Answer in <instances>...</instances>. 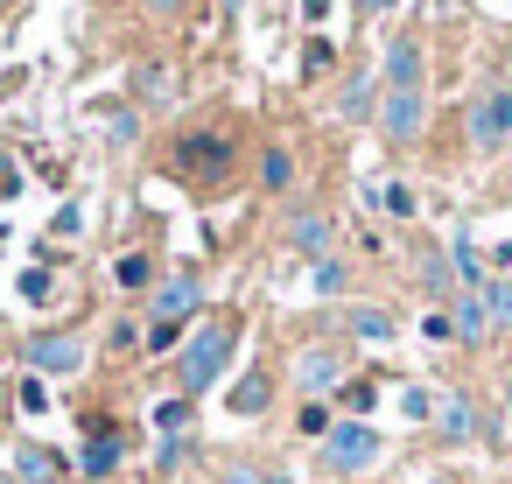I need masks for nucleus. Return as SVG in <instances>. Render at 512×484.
<instances>
[{"mask_svg":"<svg viewBox=\"0 0 512 484\" xmlns=\"http://www.w3.org/2000/svg\"><path fill=\"white\" fill-rule=\"evenodd\" d=\"M232 344H239V323H232V316L204 323V330L190 337V351L176 358V379H183V393H204V386H218V372L232 365Z\"/></svg>","mask_w":512,"mask_h":484,"instance_id":"1","label":"nucleus"},{"mask_svg":"<svg viewBox=\"0 0 512 484\" xmlns=\"http://www.w3.org/2000/svg\"><path fill=\"white\" fill-rule=\"evenodd\" d=\"M379 456H386V435L365 428V421H337V428L323 435V463H330V470H372Z\"/></svg>","mask_w":512,"mask_h":484,"instance_id":"2","label":"nucleus"},{"mask_svg":"<svg viewBox=\"0 0 512 484\" xmlns=\"http://www.w3.org/2000/svg\"><path fill=\"white\" fill-rule=\"evenodd\" d=\"M512 141V85H484L470 99V148H505Z\"/></svg>","mask_w":512,"mask_h":484,"instance_id":"3","label":"nucleus"},{"mask_svg":"<svg viewBox=\"0 0 512 484\" xmlns=\"http://www.w3.org/2000/svg\"><path fill=\"white\" fill-rule=\"evenodd\" d=\"M421 120H428L421 92H386V99H379V134H386L393 148H407V141L421 134Z\"/></svg>","mask_w":512,"mask_h":484,"instance_id":"4","label":"nucleus"},{"mask_svg":"<svg viewBox=\"0 0 512 484\" xmlns=\"http://www.w3.org/2000/svg\"><path fill=\"white\" fill-rule=\"evenodd\" d=\"M29 365H36V372H78V365H85V344H78L71 330H57V337L43 330V337H29Z\"/></svg>","mask_w":512,"mask_h":484,"instance_id":"5","label":"nucleus"},{"mask_svg":"<svg viewBox=\"0 0 512 484\" xmlns=\"http://www.w3.org/2000/svg\"><path fill=\"white\" fill-rule=\"evenodd\" d=\"M204 302V288H197V274H169L162 288H155V323H183L190 309Z\"/></svg>","mask_w":512,"mask_h":484,"instance_id":"6","label":"nucleus"},{"mask_svg":"<svg viewBox=\"0 0 512 484\" xmlns=\"http://www.w3.org/2000/svg\"><path fill=\"white\" fill-rule=\"evenodd\" d=\"M295 379H302V393H330V386H344V358L316 344V351L295 358Z\"/></svg>","mask_w":512,"mask_h":484,"instance_id":"7","label":"nucleus"},{"mask_svg":"<svg viewBox=\"0 0 512 484\" xmlns=\"http://www.w3.org/2000/svg\"><path fill=\"white\" fill-rule=\"evenodd\" d=\"M386 92H421V50H414V36H393V50H386Z\"/></svg>","mask_w":512,"mask_h":484,"instance_id":"8","label":"nucleus"},{"mask_svg":"<svg viewBox=\"0 0 512 484\" xmlns=\"http://www.w3.org/2000/svg\"><path fill=\"white\" fill-rule=\"evenodd\" d=\"M176 162H183V169H190V176H218V169H225V162H232V148H225V134H190V141H183V155H176Z\"/></svg>","mask_w":512,"mask_h":484,"instance_id":"9","label":"nucleus"},{"mask_svg":"<svg viewBox=\"0 0 512 484\" xmlns=\"http://www.w3.org/2000/svg\"><path fill=\"white\" fill-rule=\"evenodd\" d=\"M435 435H442V442H470V435H477V407H470L463 393H442V400H435Z\"/></svg>","mask_w":512,"mask_h":484,"instance_id":"10","label":"nucleus"},{"mask_svg":"<svg viewBox=\"0 0 512 484\" xmlns=\"http://www.w3.org/2000/svg\"><path fill=\"white\" fill-rule=\"evenodd\" d=\"M449 337H463V344H484V337H491V316H484V295H477V288H463V295H456Z\"/></svg>","mask_w":512,"mask_h":484,"instance_id":"11","label":"nucleus"},{"mask_svg":"<svg viewBox=\"0 0 512 484\" xmlns=\"http://www.w3.org/2000/svg\"><path fill=\"white\" fill-rule=\"evenodd\" d=\"M288 239H295L309 260H323V253H330V218H323V211H295V218H288Z\"/></svg>","mask_w":512,"mask_h":484,"instance_id":"12","label":"nucleus"},{"mask_svg":"<svg viewBox=\"0 0 512 484\" xmlns=\"http://www.w3.org/2000/svg\"><path fill=\"white\" fill-rule=\"evenodd\" d=\"M15 470H22V484H50V477L64 470V456H57V449H43V442H22Z\"/></svg>","mask_w":512,"mask_h":484,"instance_id":"13","label":"nucleus"},{"mask_svg":"<svg viewBox=\"0 0 512 484\" xmlns=\"http://www.w3.org/2000/svg\"><path fill=\"white\" fill-rule=\"evenodd\" d=\"M449 267H456V281H463V288H484V253L470 246V232H456V239H449Z\"/></svg>","mask_w":512,"mask_h":484,"instance_id":"14","label":"nucleus"},{"mask_svg":"<svg viewBox=\"0 0 512 484\" xmlns=\"http://www.w3.org/2000/svg\"><path fill=\"white\" fill-rule=\"evenodd\" d=\"M372 113H379V85L358 71V78L344 85V120H372Z\"/></svg>","mask_w":512,"mask_h":484,"instance_id":"15","label":"nucleus"},{"mask_svg":"<svg viewBox=\"0 0 512 484\" xmlns=\"http://www.w3.org/2000/svg\"><path fill=\"white\" fill-rule=\"evenodd\" d=\"M120 463V435L113 428H92V449H85V477H106Z\"/></svg>","mask_w":512,"mask_h":484,"instance_id":"16","label":"nucleus"},{"mask_svg":"<svg viewBox=\"0 0 512 484\" xmlns=\"http://www.w3.org/2000/svg\"><path fill=\"white\" fill-rule=\"evenodd\" d=\"M267 393H274V386H267V372H246V379L232 386V414H260V407H267Z\"/></svg>","mask_w":512,"mask_h":484,"instance_id":"17","label":"nucleus"},{"mask_svg":"<svg viewBox=\"0 0 512 484\" xmlns=\"http://www.w3.org/2000/svg\"><path fill=\"white\" fill-rule=\"evenodd\" d=\"M477 295H484V316H491V330H512V281H484Z\"/></svg>","mask_w":512,"mask_h":484,"instance_id":"18","label":"nucleus"},{"mask_svg":"<svg viewBox=\"0 0 512 484\" xmlns=\"http://www.w3.org/2000/svg\"><path fill=\"white\" fill-rule=\"evenodd\" d=\"M351 330H358L365 344H386V337H393V316H386V309H351Z\"/></svg>","mask_w":512,"mask_h":484,"instance_id":"19","label":"nucleus"},{"mask_svg":"<svg viewBox=\"0 0 512 484\" xmlns=\"http://www.w3.org/2000/svg\"><path fill=\"white\" fill-rule=\"evenodd\" d=\"M379 204H386V218H414V211H421V197H414L407 183H379Z\"/></svg>","mask_w":512,"mask_h":484,"instance_id":"20","label":"nucleus"},{"mask_svg":"<svg viewBox=\"0 0 512 484\" xmlns=\"http://www.w3.org/2000/svg\"><path fill=\"white\" fill-rule=\"evenodd\" d=\"M260 176H267V190H288V176H295L288 148H267V155H260Z\"/></svg>","mask_w":512,"mask_h":484,"instance_id":"21","label":"nucleus"},{"mask_svg":"<svg viewBox=\"0 0 512 484\" xmlns=\"http://www.w3.org/2000/svg\"><path fill=\"white\" fill-rule=\"evenodd\" d=\"M113 274H120V288H148V281H155V267H148V253H127V260H120Z\"/></svg>","mask_w":512,"mask_h":484,"instance_id":"22","label":"nucleus"},{"mask_svg":"<svg viewBox=\"0 0 512 484\" xmlns=\"http://www.w3.org/2000/svg\"><path fill=\"white\" fill-rule=\"evenodd\" d=\"M400 414H407V421H435V393H428V386H407V393H400Z\"/></svg>","mask_w":512,"mask_h":484,"instance_id":"23","label":"nucleus"},{"mask_svg":"<svg viewBox=\"0 0 512 484\" xmlns=\"http://www.w3.org/2000/svg\"><path fill=\"white\" fill-rule=\"evenodd\" d=\"M337 400H344L351 414H365V407L379 400V386H372V379H351V386H337Z\"/></svg>","mask_w":512,"mask_h":484,"instance_id":"24","label":"nucleus"},{"mask_svg":"<svg viewBox=\"0 0 512 484\" xmlns=\"http://www.w3.org/2000/svg\"><path fill=\"white\" fill-rule=\"evenodd\" d=\"M183 421H190V400H162V407H155V428H162V435H183Z\"/></svg>","mask_w":512,"mask_h":484,"instance_id":"25","label":"nucleus"},{"mask_svg":"<svg viewBox=\"0 0 512 484\" xmlns=\"http://www.w3.org/2000/svg\"><path fill=\"white\" fill-rule=\"evenodd\" d=\"M295 428H302V435H330V428H337V421H330V407H323V400H309V407H302V421H295Z\"/></svg>","mask_w":512,"mask_h":484,"instance_id":"26","label":"nucleus"},{"mask_svg":"<svg viewBox=\"0 0 512 484\" xmlns=\"http://www.w3.org/2000/svg\"><path fill=\"white\" fill-rule=\"evenodd\" d=\"M316 288H323V295H337V288H344V260H330V253H323V260H316Z\"/></svg>","mask_w":512,"mask_h":484,"instance_id":"27","label":"nucleus"},{"mask_svg":"<svg viewBox=\"0 0 512 484\" xmlns=\"http://www.w3.org/2000/svg\"><path fill=\"white\" fill-rule=\"evenodd\" d=\"M22 295H29V302H50V274L29 267V274H22Z\"/></svg>","mask_w":512,"mask_h":484,"instance_id":"28","label":"nucleus"},{"mask_svg":"<svg viewBox=\"0 0 512 484\" xmlns=\"http://www.w3.org/2000/svg\"><path fill=\"white\" fill-rule=\"evenodd\" d=\"M50 407V393H43V379H22V414H43Z\"/></svg>","mask_w":512,"mask_h":484,"instance_id":"29","label":"nucleus"},{"mask_svg":"<svg viewBox=\"0 0 512 484\" xmlns=\"http://www.w3.org/2000/svg\"><path fill=\"white\" fill-rule=\"evenodd\" d=\"M176 337H183V323H155V330H148V344H155V351H169Z\"/></svg>","mask_w":512,"mask_h":484,"instance_id":"30","label":"nucleus"},{"mask_svg":"<svg viewBox=\"0 0 512 484\" xmlns=\"http://www.w3.org/2000/svg\"><path fill=\"white\" fill-rule=\"evenodd\" d=\"M225 484H267V477H260L253 463H232V470H225Z\"/></svg>","mask_w":512,"mask_h":484,"instance_id":"31","label":"nucleus"},{"mask_svg":"<svg viewBox=\"0 0 512 484\" xmlns=\"http://www.w3.org/2000/svg\"><path fill=\"white\" fill-rule=\"evenodd\" d=\"M0 190H22V183H15V162H8V155H0Z\"/></svg>","mask_w":512,"mask_h":484,"instance_id":"32","label":"nucleus"},{"mask_svg":"<svg viewBox=\"0 0 512 484\" xmlns=\"http://www.w3.org/2000/svg\"><path fill=\"white\" fill-rule=\"evenodd\" d=\"M302 15H309V22H323V15H330V0H302Z\"/></svg>","mask_w":512,"mask_h":484,"instance_id":"33","label":"nucleus"},{"mask_svg":"<svg viewBox=\"0 0 512 484\" xmlns=\"http://www.w3.org/2000/svg\"><path fill=\"white\" fill-rule=\"evenodd\" d=\"M365 8H372V15H386V8H393V0H365Z\"/></svg>","mask_w":512,"mask_h":484,"instance_id":"34","label":"nucleus"},{"mask_svg":"<svg viewBox=\"0 0 512 484\" xmlns=\"http://www.w3.org/2000/svg\"><path fill=\"white\" fill-rule=\"evenodd\" d=\"M505 414H512V379H505Z\"/></svg>","mask_w":512,"mask_h":484,"instance_id":"35","label":"nucleus"},{"mask_svg":"<svg viewBox=\"0 0 512 484\" xmlns=\"http://www.w3.org/2000/svg\"><path fill=\"white\" fill-rule=\"evenodd\" d=\"M155 8H183V0H155Z\"/></svg>","mask_w":512,"mask_h":484,"instance_id":"36","label":"nucleus"},{"mask_svg":"<svg viewBox=\"0 0 512 484\" xmlns=\"http://www.w3.org/2000/svg\"><path fill=\"white\" fill-rule=\"evenodd\" d=\"M267 484H295V477H267Z\"/></svg>","mask_w":512,"mask_h":484,"instance_id":"37","label":"nucleus"},{"mask_svg":"<svg viewBox=\"0 0 512 484\" xmlns=\"http://www.w3.org/2000/svg\"><path fill=\"white\" fill-rule=\"evenodd\" d=\"M435 484H456V477H435Z\"/></svg>","mask_w":512,"mask_h":484,"instance_id":"38","label":"nucleus"},{"mask_svg":"<svg viewBox=\"0 0 512 484\" xmlns=\"http://www.w3.org/2000/svg\"><path fill=\"white\" fill-rule=\"evenodd\" d=\"M0 400H8V386H0Z\"/></svg>","mask_w":512,"mask_h":484,"instance_id":"39","label":"nucleus"},{"mask_svg":"<svg viewBox=\"0 0 512 484\" xmlns=\"http://www.w3.org/2000/svg\"><path fill=\"white\" fill-rule=\"evenodd\" d=\"M0 484H15V477H0Z\"/></svg>","mask_w":512,"mask_h":484,"instance_id":"40","label":"nucleus"},{"mask_svg":"<svg viewBox=\"0 0 512 484\" xmlns=\"http://www.w3.org/2000/svg\"><path fill=\"white\" fill-rule=\"evenodd\" d=\"M505 337H512V330H505Z\"/></svg>","mask_w":512,"mask_h":484,"instance_id":"41","label":"nucleus"}]
</instances>
